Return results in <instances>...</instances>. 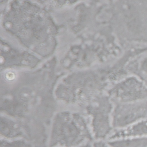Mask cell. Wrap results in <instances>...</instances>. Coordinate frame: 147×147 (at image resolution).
Wrapping results in <instances>:
<instances>
[{
	"label": "cell",
	"instance_id": "6da1fadb",
	"mask_svg": "<svg viewBox=\"0 0 147 147\" xmlns=\"http://www.w3.org/2000/svg\"><path fill=\"white\" fill-rule=\"evenodd\" d=\"M94 139L88 117L84 113L60 110L53 116L48 137V147H75Z\"/></svg>",
	"mask_w": 147,
	"mask_h": 147
},
{
	"label": "cell",
	"instance_id": "7a4b0ae2",
	"mask_svg": "<svg viewBox=\"0 0 147 147\" xmlns=\"http://www.w3.org/2000/svg\"><path fill=\"white\" fill-rule=\"evenodd\" d=\"M113 107V102L107 94H104L94 98L82 109L90 119L94 139L107 140L114 131L111 119Z\"/></svg>",
	"mask_w": 147,
	"mask_h": 147
},
{
	"label": "cell",
	"instance_id": "3957f363",
	"mask_svg": "<svg viewBox=\"0 0 147 147\" xmlns=\"http://www.w3.org/2000/svg\"><path fill=\"white\" fill-rule=\"evenodd\" d=\"M113 103L134 102L147 99V86L136 76L126 78L107 91Z\"/></svg>",
	"mask_w": 147,
	"mask_h": 147
},
{
	"label": "cell",
	"instance_id": "277c9868",
	"mask_svg": "<svg viewBox=\"0 0 147 147\" xmlns=\"http://www.w3.org/2000/svg\"><path fill=\"white\" fill-rule=\"evenodd\" d=\"M146 118L147 99L134 102L114 103L111 114L114 130L126 127Z\"/></svg>",
	"mask_w": 147,
	"mask_h": 147
},
{
	"label": "cell",
	"instance_id": "5b68a950",
	"mask_svg": "<svg viewBox=\"0 0 147 147\" xmlns=\"http://www.w3.org/2000/svg\"><path fill=\"white\" fill-rule=\"evenodd\" d=\"M1 138L15 140L18 138L27 139L26 134L17 121L4 114L1 115Z\"/></svg>",
	"mask_w": 147,
	"mask_h": 147
},
{
	"label": "cell",
	"instance_id": "8992f818",
	"mask_svg": "<svg viewBox=\"0 0 147 147\" xmlns=\"http://www.w3.org/2000/svg\"><path fill=\"white\" fill-rule=\"evenodd\" d=\"M147 137V118L139 121L126 127L114 130L107 141L123 138Z\"/></svg>",
	"mask_w": 147,
	"mask_h": 147
},
{
	"label": "cell",
	"instance_id": "52a82bcc",
	"mask_svg": "<svg viewBox=\"0 0 147 147\" xmlns=\"http://www.w3.org/2000/svg\"><path fill=\"white\" fill-rule=\"evenodd\" d=\"M126 71L147 86V52L134 57L127 65Z\"/></svg>",
	"mask_w": 147,
	"mask_h": 147
},
{
	"label": "cell",
	"instance_id": "ba28073f",
	"mask_svg": "<svg viewBox=\"0 0 147 147\" xmlns=\"http://www.w3.org/2000/svg\"><path fill=\"white\" fill-rule=\"evenodd\" d=\"M107 142L111 147H147V137L118 138Z\"/></svg>",
	"mask_w": 147,
	"mask_h": 147
},
{
	"label": "cell",
	"instance_id": "9c48e42d",
	"mask_svg": "<svg viewBox=\"0 0 147 147\" xmlns=\"http://www.w3.org/2000/svg\"><path fill=\"white\" fill-rule=\"evenodd\" d=\"M1 147H35L29 140L25 138L6 140L1 138Z\"/></svg>",
	"mask_w": 147,
	"mask_h": 147
},
{
	"label": "cell",
	"instance_id": "30bf717a",
	"mask_svg": "<svg viewBox=\"0 0 147 147\" xmlns=\"http://www.w3.org/2000/svg\"><path fill=\"white\" fill-rule=\"evenodd\" d=\"M93 147H111L107 142H104L103 140H97L92 144Z\"/></svg>",
	"mask_w": 147,
	"mask_h": 147
},
{
	"label": "cell",
	"instance_id": "8fae6325",
	"mask_svg": "<svg viewBox=\"0 0 147 147\" xmlns=\"http://www.w3.org/2000/svg\"><path fill=\"white\" fill-rule=\"evenodd\" d=\"M75 147H93L92 144H91V142H88V143H86L85 144L78 146H75Z\"/></svg>",
	"mask_w": 147,
	"mask_h": 147
}]
</instances>
